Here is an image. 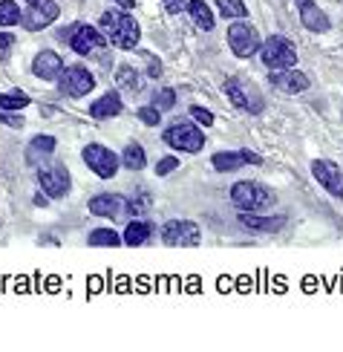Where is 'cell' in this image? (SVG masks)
<instances>
[{
	"mask_svg": "<svg viewBox=\"0 0 343 352\" xmlns=\"http://www.w3.org/2000/svg\"><path fill=\"white\" fill-rule=\"evenodd\" d=\"M294 3H297V6H300V3H309V0H294Z\"/></svg>",
	"mask_w": 343,
	"mask_h": 352,
	"instance_id": "obj_41",
	"label": "cell"
},
{
	"mask_svg": "<svg viewBox=\"0 0 343 352\" xmlns=\"http://www.w3.org/2000/svg\"><path fill=\"white\" fill-rule=\"evenodd\" d=\"M93 87H96L93 72L81 64L64 67L61 78H58V90H61V96H67V98H84V96L93 93Z\"/></svg>",
	"mask_w": 343,
	"mask_h": 352,
	"instance_id": "obj_6",
	"label": "cell"
},
{
	"mask_svg": "<svg viewBox=\"0 0 343 352\" xmlns=\"http://www.w3.org/2000/svg\"><path fill=\"white\" fill-rule=\"evenodd\" d=\"M263 159L254 153V151H219V153H214V159H211V165H214V170L217 173H231V170H240V168H245V165H260Z\"/></svg>",
	"mask_w": 343,
	"mask_h": 352,
	"instance_id": "obj_14",
	"label": "cell"
},
{
	"mask_svg": "<svg viewBox=\"0 0 343 352\" xmlns=\"http://www.w3.org/2000/svg\"><path fill=\"white\" fill-rule=\"evenodd\" d=\"M122 110H124V104H122V96L118 93H104L98 101L89 104V116H93V119H113V116H118Z\"/></svg>",
	"mask_w": 343,
	"mask_h": 352,
	"instance_id": "obj_21",
	"label": "cell"
},
{
	"mask_svg": "<svg viewBox=\"0 0 343 352\" xmlns=\"http://www.w3.org/2000/svg\"><path fill=\"white\" fill-rule=\"evenodd\" d=\"M231 202L240 211H263V208H272V205L277 202V194L263 182L243 179V182H236L231 188Z\"/></svg>",
	"mask_w": 343,
	"mask_h": 352,
	"instance_id": "obj_2",
	"label": "cell"
},
{
	"mask_svg": "<svg viewBox=\"0 0 343 352\" xmlns=\"http://www.w3.org/2000/svg\"><path fill=\"white\" fill-rule=\"evenodd\" d=\"M311 173L323 185V190H329L335 199H343V170L332 162V159H315L311 162Z\"/></svg>",
	"mask_w": 343,
	"mask_h": 352,
	"instance_id": "obj_12",
	"label": "cell"
},
{
	"mask_svg": "<svg viewBox=\"0 0 343 352\" xmlns=\"http://www.w3.org/2000/svg\"><path fill=\"white\" fill-rule=\"evenodd\" d=\"M29 107V96L26 93H0V110H9V113H18Z\"/></svg>",
	"mask_w": 343,
	"mask_h": 352,
	"instance_id": "obj_29",
	"label": "cell"
},
{
	"mask_svg": "<svg viewBox=\"0 0 343 352\" xmlns=\"http://www.w3.org/2000/svg\"><path fill=\"white\" fill-rule=\"evenodd\" d=\"M58 14H61V9H58L55 0H38V3H29V9H23L21 23L26 32H41V29L58 21Z\"/></svg>",
	"mask_w": 343,
	"mask_h": 352,
	"instance_id": "obj_10",
	"label": "cell"
},
{
	"mask_svg": "<svg viewBox=\"0 0 343 352\" xmlns=\"http://www.w3.org/2000/svg\"><path fill=\"white\" fill-rule=\"evenodd\" d=\"M185 9H188V14H190L193 23H197L199 29H205V32H211V29H214L217 18H214V12H211V6H208L205 0H190Z\"/></svg>",
	"mask_w": 343,
	"mask_h": 352,
	"instance_id": "obj_22",
	"label": "cell"
},
{
	"mask_svg": "<svg viewBox=\"0 0 343 352\" xmlns=\"http://www.w3.org/2000/svg\"><path fill=\"white\" fill-rule=\"evenodd\" d=\"M0 122L9 124V127H23V119L18 113H9V110H0Z\"/></svg>",
	"mask_w": 343,
	"mask_h": 352,
	"instance_id": "obj_35",
	"label": "cell"
},
{
	"mask_svg": "<svg viewBox=\"0 0 343 352\" xmlns=\"http://www.w3.org/2000/svg\"><path fill=\"white\" fill-rule=\"evenodd\" d=\"M240 226L248 231L260 234H274L286 226V217H257V211H240Z\"/></svg>",
	"mask_w": 343,
	"mask_h": 352,
	"instance_id": "obj_18",
	"label": "cell"
},
{
	"mask_svg": "<svg viewBox=\"0 0 343 352\" xmlns=\"http://www.w3.org/2000/svg\"><path fill=\"white\" fill-rule=\"evenodd\" d=\"M228 47L236 58H251L260 50V32L245 21H236L228 26Z\"/></svg>",
	"mask_w": 343,
	"mask_h": 352,
	"instance_id": "obj_9",
	"label": "cell"
},
{
	"mask_svg": "<svg viewBox=\"0 0 343 352\" xmlns=\"http://www.w3.org/2000/svg\"><path fill=\"white\" fill-rule=\"evenodd\" d=\"M162 243L165 245H173V248H193L202 243V231L197 223H190V219H168L165 226H162Z\"/></svg>",
	"mask_w": 343,
	"mask_h": 352,
	"instance_id": "obj_8",
	"label": "cell"
},
{
	"mask_svg": "<svg viewBox=\"0 0 343 352\" xmlns=\"http://www.w3.org/2000/svg\"><path fill=\"white\" fill-rule=\"evenodd\" d=\"M260 58L268 69H289L297 64V47L289 38L272 35L260 43Z\"/></svg>",
	"mask_w": 343,
	"mask_h": 352,
	"instance_id": "obj_5",
	"label": "cell"
},
{
	"mask_svg": "<svg viewBox=\"0 0 343 352\" xmlns=\"http://www.w3.org/2000/svg\"><path fill=\"white\" fill-rule=\"evenodd\" d=\"M104 43H107V38H104L101 29L78 23L76 35H72V41H69V47H72V52H78V55H93V52H98L104 47Z\"/></svg>",
	"mask_w": 343,
	"mask_h": 352,
	"instance_id": "obj_15",
	"label": "cell"
},
{
	"mask_svg": "<svg viewBox=\"0 0 343 352\" xmlns=\"http://www.w3.org/2000/svg\"><path fill=\"white\" fill-rule=\"evenodd\" d=\"M176 168H179V159L176 156H165V159H159L156 162V176H170Z\"/></svg>",
	"mask_w": 343,
	"mask_h": 352,
	"instance_id": "obj_34",
	"label": "cell"
},
{
	"mask_svg": "<svg viewBox=\"0 0 343 352\" xmlns=\"http://www.w3.org/2000/svg\"><path fill=\"white\" fill-rule=\"evenodd\" d=\"M217 9H219V14L222 18H234V21H243V18H248V9H245V3L243 0H217Z\"/></svg>",
	"mask_w": 343,
	"mask_h": 352,
	"instance_id": "obj_27",
	"label": "cell"
},
{
	"mask_svg": "<svg viewBox=\"0 0 343 352\" xmlns=\"http://www.w3.org/2000/svg\"><path fill=\"white\" fill-rule=\"evenodd\" d=\"M136 116H139V122H142V124H147V127L162 124V113H159L153 104H151V107H139V113H136Z\"/></svg>",
	"mask_w": 343,
	"mask_h": 352,
	"instance_id": "obj_32",
	"label": "cell"
},
{
	"mask_svg": "<svg viewBox=\"0 0 343 352\" xmlns=\"http://www.w3.org/2000/svg\"><path fill=\"white\" fill-rule=\"evenodd\" d=\"M115 78H118V84L124 87V90H130V93H142V87H144V81H142V76L133 67H127V64H122L115 69Z\"/></svg>",
	"mask_w": 343,
	"mask_h": 352,
	"instance_id": "obj_25",
	"label": "cell"
},
{
	"mask_svg": "<svg viewBox=\"0 0 343 352\" xmlns=\"http://www.w3.org/2000/svg\"><path fill=\"white\" fill-rule=\"evenodd\" d=\"M144 58H147V67H151V78H159L162 76V64L156 61V55L153 52H142Z\"/></svg>",
	"mask_w": 343,
	"mask_h": 352,
	"instance_id": "obj_37",
	"label": "cell"
},
{
	"mask_svg": "<svg viewBox=\"0 0 343 352\" xmlns=\"http://www.w3.org/2000/svg\"><path fill=\"white\" fill-rule=\"evenodd\" d=\"M162 6H165L168 14H179V12L188 6V0H162Z\"/></svg>",
	"mask_w": 343,
	"mask_h": 352,
	"instance_id": "obj_36",
	"label": "cell"
},
{
	"mask_svg": "<svg viewBox=\"0 0 343 352\" xmlns=\"http://www.w3.org/2000/svg\"><path fill=\"white\" fill-rule=\"evenodd\" d=\"M190 119L199 122V124H205V127H211V124H214V113L205 110V107H199V104H193V107H190Z\"/></svg>",
	"mask_w": 343,
	"mask_h": 352,
	"instance_id": "obj_33",
	"label": "cell"
},
{
	"mask_svg": "<svg viewBox=\"0 0 343 352\" xmlns=\"http://www.w3.org/2000/svg\"><path fill=\"white\" fill-rule=\"evenodd\" d=\"M268 81H272L274 90L286 93V96L306 93V90H309V84H311V78L306 76V72L294 69V67H289V69H272V76H268Z\"/></svg>",
	"mask_w": 343,
	"mask_h": 352,
	"instance_id": "obj_13",
	"label": "cell"
},
{
	"mask_svg": "<svg viewBox=\"0 0 343 352\" xmlns=\"http://www.w3.org/2000/svg\"><path fill=\"white\" fill-rule=\"evenodd\" d=\"M81 159L98 179H113V176L118 173V165H122V159H118L110 148H104V144H87Z\"/></svg>",
	"mask_w": 343,
	"mask_h": 352,
	"instance_id": "obj_7",
	"label": "cell"
},
{
	"mask_svg": "<svg viewBox=\"0 0 343 352\" xmlns=\"http://www.w3.org/2000/svg\"><path fill=\"white\" fill-rule=\"evenodd\" d=\"M222 90H225V96L234 101V107H240L251 116H257L265 110V98L260 93V87L254 81H248L243 76H231L225 84H222Z\"/></svg>",
	"mask_w": 343,
	"mask_h": 352,
	"instance_id": "obj_3",
	"label": "cell"
},
{
	"mask_svg": "<svg viewBox=\"0 0 343 352\" xmlns=\"http://www.w3.org/2000/svg\"><path fill=\"white\" fill-rule=\"evenodd\" d=\"M122 165L127 168V170H142L144 165H147V153H144V148L142 144H127L124 148V156H122Z\"/></svg>",
	"mask_w": 343,
	"mask_h": 352,
	"instance_id": "obj_26",
	"label": "cell"
},
{
	"mask_svg": "<svg viewBox=\"0 0 343 352\" xmlns=\"http://www.w3.org/2000/svg\"><path fill=\"white\" fill-rule=\"evenodd\" d=\"M21 6L14 0H0V29L6 26H18L21 23Z\"/></svg>",
	"mask_w": 343,
	"mask_h": 352,
	"instance_id": "obj_28",
	"label": "cell"
},
{
	"mask_svg": "<svg viewBox=\"0 0 343 352\" xmlns=\"http://www.w3.org/2000/svg\"><path fill=\"white\" fill-rule=\"evenodd\" d=\"M115 3L122 6V9H133V0H115Z\"/></svg>",
	"mask_w": 343,
	"mask_h": 352,
	"instance_id": "obj_40",
	"label": "cell"
},
{
	"mask_svg": "<svg viewBox=\"0 0 343 352\" xmlns=\"http://www.w3.org/2000/svg\"><path fill=\"white\" fill-rule=\"evenodd\" d=\"M55 144H58L55 136H47V133L35 136L32 142H29V148H26V162L29 165H47V159L55 153Z\"/></svg>",
	"mask_w": 343,
	"mask_h": 352,
	"instance_id": "obj_19",
	"label": "cell"
},
{
	"mask_svg": "<svg viewBox=\"0 0 343 352\" xmlns=\"http://www.w3.org/2000/svg\"><path fill=\"white\" fill-rule=\"evenodd\" d=\"M147 208H151V199H147L144 194H142V197H133V199L124 205L127 217H144V214H147Z\"/></svg>",
	"mask_w": 343,
	"mask_h": 352,
	"instance_id": "obj_31",
	"label": "cell"
},
{
	"mask_svg": "<svg viewBox=\"0 0 343 352\" xmlns=\"http://www.w3.org/2000/svg\"><path fill=\"white\" fill-rule=\"evenodd\" d=\"M38 182L43 188V194L52 197V199H61L69 194V185H72V176L64 165H41L38 170Z\"/></svg>",
	"mask_w": 343,
	"mask_h": 352,
	"instance_id": "obj_11",
	"label": "cell"
},
{
	"mask_svg": "<svg viewBox=\"0 0 343 352\" xmlns=\"http://www.w3.org/2000/svg\"><path fill=\"white\" fill-rule=\"evenodd\" d=\"M32 72H35V78H41V81H58L61 78V72H64L61 55L52 52V50H41L35 55V61H32Z\"/></svg>",
	"mask_w": 343,
	"mask_h": 352,
	"instance_id": "obj_16",
	"label": "cell"
},
{
	"mask_svg": "<svg viewBox=\"0 0 343 352\" xmlns=\"http://www.w3.org/2000/svg\"><path fill=\"white\" fill-rule=\"evenodd\" d=\"M98 29L104 32V38L118 50H136L139 47L142 29H139V21L133 18L127 9H107L101 14Z\"/></svg>",
	"mask_w": 343,
	"mask_h": 352,
	"instance_id": "obj_1",
	"label": "cell"
},
{
	"mask_svg": "<svg viewBox=\"0 0 343 352\" xmlns=\"http://www.w3.org/2000/svg\"><path fill=\"white\" fill-rule=\"evenodd\" d=\"M300 23L309 29V32H329L332 29V21L326 18V12L318 6V3H300Z\"/></svg>",
	"mask_w": 343,
	"mask_h": 352,
	"instance_id": "obj_20",
	"label": "cell"
},
{
	"mask_svg": "<svg viewBox=\"0 0 343 352\" xmlns=\"http://www.w3.org/2000/svg\"><path fill=\"white\" fill-rule=\"evenodd\" d=\"M162 139H165L168 148L179 151V153H199L205 148V133L197 124H190L185 119L173 122L165 133H162Z\"/></svg>",
	"mask_w": 343,
	"mask_h": 352,
	"instance_id": "obj_4",
	"label": "cell"
},
{
	"mask_svg": "<svg viewBox=\"0 0 343 352\" xmlns=\"http://www.w3.org/2000/svg\"><path fill=\"white\" fill-rule=\"evenodd\" d=\"M87 243L89 245H101V248H118L124 240H122V234L113 231V228H96V231H89Z\"/></svg>",
	"mask_w": 343,
	"mask_h": 352,
	"instance_id": "obj_24",
	"label": "cell"
},
{
	"mask_svg": "<svg viewBox=\"0 0 343 352\" xmlns=\"http://www.w3.org/2000/svg\"><path fill=\"white\" fill-rule=\"evenodd\" d=\"M76 29H78V23H72V26H64V29H58V41L69 43V41H72V35H76Z\"/></svg>",
	"mask_w": 343,
	"mask_h": 352,
	"instance_id": "obj_38",
	"label": "cell"
},
{
	"mask_svg": "<svg viewBox=\"0 0 343 352\" xmlns=\"http://www.w3.org/2000/svg\"><path fill=\"white\" fill-rule=\"evenodd\" d=\"M147 237H151V226H147L142 217H136V219H130V226L124 228V237L122 240L127 245H133V248H139V245L147 243Z\"/></svg>",
	"mask_w": 343,
	"mask_h": 352,
	"instance_id": "obj_23",
	"label": "cell"
},
{
	"mask_svg": "<svg viewBox=\"0 0 343 352\" xmlns=\"http://www.w3.org/2000/svg\"><path fill=\"white\" fill-rule=\"evenodd\" d=\"M176 104V93L170 90V87H162V90L153 96V107L159 110V113H165V110H170Z\"/></svg>",
	"mask_w": 343,
	"mask_h": 352,
	"instance_id": "obj_30",
	"label": "cell"
},
{
	"mask_svg": "<svg viewBox=\"0 0 343 352\" xmlns=\"http://www.w3.org/2000/svg\"><path fill=\"white\" fill-rule=\"evenodd\" d=\"M26 3H38V0H26Z\"/></svg>",
	"mask_w": 343,
	"mask_h": 352,
	"instance_id": "obj_42",
	"label": "cell"
},
{
	"mask_svg": "<svg viewBox=\"0 0 343 352\" xmlns=\"http://www.w3.org/2000/svg\"><path fill=\"white\" fill-rule=\"evenodd\" d=\"M12 43H14V35L12 32H0V52L12 50Z\"/></svg>",
	"mask_w": 343,
	"mask_h": 352,
	"instance_id": "obj_39",
	"label": "cell"
},
{
	"mask_svg": "<svg viewBox=\"0 0 343 352\" xmlns=\"http://www.w3.org/2000/svg\"><path fill=\"white\" fill-rule=\"evenodd\" d=\"M124 199L118 197V194H98V197H93L87 202V208H89V214L93 217H104V219H118L124 214Z\"/></svg>",
	"mask_w": 343,
	"mask_h": 352,
	"instance_id": "obj_17",
	"label": "cell"
}]
</instances>
